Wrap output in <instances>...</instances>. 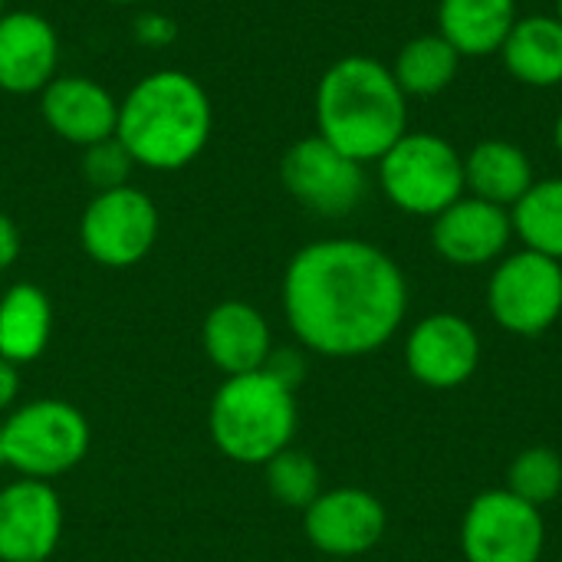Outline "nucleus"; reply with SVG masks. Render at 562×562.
Here are the masks:
<instances>
[{
	"label": "nucleus",
	"instance_id": "obj_1",
	"mask_svg": "<svg viewBox=\"0 0 562 562\" xmlns=\"http://www.w3.org/2000/svg\"><path fill=\"white\" fill-rule=\"evenodd\" d=\"M280 300L290 333L306 352L359 359L398 333L408 310V283L382 247L329 237L290 257Z\"/></svg>",
	"mask_w": 562,
	"mask_h": 562
},
{
	"label": "nucleus",
	"instance_id": "obj_2",
	"mask_svg": "<svg viewBox=\"0 0 562 562\" xmlns=\"http://www.w3.org/2000/svg\"><path fill=\"white\" fill-rule=\"evenodd\" d=\"M214 109L207 89L184 69L145 72L122 99L115 138L148 171H181L207 148Z\"/></svg>",
	"mask_w": 562,
	"mask_h": 562
},
{
	"label": "nucleus",
	"instance_id": "obj_3",
	"mask_svg": "<svg viewBox=\"0 0 562 562\" xmlns=\"http://www.w3.org/2000/svg\"><path fill=\"white\" fill-rule=\"evenodd\" d=\"M408 132V95L372 56L336 59L316 86V135L359 165L379 161Z\"/></svg>",
	"mask_w": 562,
	"mask_h": 562
},
{
	"label": "nucleus",
	"instance_id": "obj_4",
	"mask_svg": "<svg viewBox=\"0 0 562 562\" xmlns=\"http://www.w3.org/2000/svg\"><path fill=\"white\" fill-rule=\"evenodd\" d=\"M296 422V392L263 369L224 379L207 405V435L214 448L244 468H263L286 451Z\"/></svg>",
	"mask_w": 562,
	"mask_h": 562
},
{
	"label": "nucleus",
	"instance_id": "obj_5",
	"mask_svg": "<svg viewBox=\"0 0 562 562\" xmlns=\"http://www.w3.org/2000/svg\"><path fill=\"white\" fill-rule=\"evenodd\" d=\"M0 435L7 471L46 484L76 471L92 445L89 418L66 398L20 402L10 415H3Z\"/></svg>",
	"mask_w": 562,
	"mask_h": 562
},
{
	"label": "nucleus",
	"instance_id": "obj_6",
	"mask_svg": "<svg viewBox=\"0 0 562 562\" xmlns=\"http://www.w3.org/2000/svg\"><path fill=\"white\" fill-rule=\"evenodd\" d=\"M379 178L385 198L415 217H438L464 198V158L431 132H405L379 158Z\"/></svg>",
	"mask_w": 562,
	"mask_h": 562
},
{
	"label": "nucleus",
	"instance_id": "obj_7",
	"mask_svg": "<svg viewBox=\"0 0 562 562\" xmlns=\"http://www.w3.org/2000/svg\"><path fill=\"white\" fill-rule=\"evenodd\" d=\"M161 217L148 191L125 184L95 191L79 217V244L99 267L125 270L142 263L158 244Z\"/></svg>",
	"mask_w": 562,
	"mask_h": 562
},
{
	"label": "nucleus",
	"instance_id": "obj_8",
	"mask_svg": "<svg viewBox=\"0 0 562 562\" xmlns=\"http://www.w3.org/2000/svg\"><path fill=\"white\" fill-rule=\"evenodd\" d=\"M494 319L514 336H540L562 313V263L537 250L504 257L487 283Z\"/></svg>",
	"mask_w": 562,
	"mask_h": 562
},
{
	"label": "nucleus",
	"instance_id": "obj_9",
	"mask_svg": "<svg viewBox=\"0 0 562 562\" xmlns=\"http://www.w3.org/2000/svg\"><path fill=\"white\" fill-rule=\"evenodd\" d=\"M280 181L296 204L319 217H346L366 198V165L352 161L319 135L293 142L280 158Z\"/></svg>",
	"mask_w": 562,
	"mask_h": 562
},
{
	"label": "nucleus",
	"instance_id": "obj_10",
	"mask_svg": "<svg viewBox=\"0 0 562 562\" xmlns=\"http://www.w3.org/2000/svg\"><path fill=\"white\" fill-rule=\"evenodd\" d=\"M543 537L540 507L510 491L474 497L461 524V550L468 562H540Z\"/></svg>",
	"mask_w": 562,
	"mask_h": 562
},
{
	"label": "nucleus",
	"instance_id": "obj_11",
	"mask_svg": "<svg viewBox=\"0 0 562 562\" xmlns=\"http://www.w3.org/2000/svg\"><path fill=\"white\" fill-rule=\"evenodd\" d=\"M63 527L66 510L53 484L13 477L0 487V562H49Z\"/></svg>",
	"mask_w": 562,
	"mask_h": 562
},
{
	"label": "nucleus",
	"instance_id": "obj_12",
	"mask_svg": "<svg viewBox=\"0 0 562 562\" xmlns=\"http://www.w3.org/2000/svg\"><path fill=\"white\" fill-rule=\"evenodd\" d=\"M303 533L326 557H362L385 533V507L362 487H333L303 510Z\"/></svg>",
	"mask_w": 562,
	"mask_h": 562
},
{
	"label": "nucleus",
	"instance_id": "obj_13",
	"mask_svg": "<svg viewBox=\"0 0 562 562\" xmlns=\"http://www.w3.org/2000/svg\"><path fill=\"white\" fill-rule=\"evenodd\" d=\"M405 362L422 385L458 389L481 362V339L468 319L454 313H435L408 333Z\"/></svg>",
	"mask_w": 562,
	"mask_h": 562
},
{
	"label": "nucleus",
	"instance_id": "obj_14",
	"mask_svg": "<svg viewBox=\"0 0 562 562\" xmlns=\"http://www.w3.org/2000/svg\"><path fill=\"white\" fill-rule=\"evenodd\" d=\"M56 26L36 10H7L0 16V89L10 95H40L59 72Z\"/></svg>",
	"mask_w": 562,
	"mask_h": 562
},
{
	"label": "nucleus",
	"instance_id": "obj_15",
	"mask_svg": "<svg viewBox=\"0 0 562 562\" xmlns=\"http://www.w3.org/2000/svg\"><path fill=\"white\" fill-rule=\"evenodd\" d=\"M40 115L56 138L86 148L115 135L119 99L92 76L69 72L56 76L40 92Z\"/></svg>",
	"mask_w": 562,
	"mask_h": 562
},
{
	"label": "nucleus",
	"instance_id": "obj_16",
	"mask_svg": "<svg viewBox=\"0 0 562 562\" xmlns=\"http://www.w3.org/2000/svg\"><path fill=\"white\" fill-rule=\"evenodd\" d=\"M510 211L474 194H464L451 207H445L431 227L435 250L454 267H484L497 260L510 247Z\"/></svg>",
	"mask_w": 562,
	"mask_h": 562
},
{
	"label": "nucleus",
	"instance_id": "obj_17",
	"mask_svg": "<svg viewBox=\"0 0 562 562\" xmlns=\"http://www.w3.org/2000/svg\"><path fill=\"white\" fill-rule=\"evenodd\" d=\"M201 349L224 379L247 375L267 366L273 352V329L254 303L221 300L201 323Z\"/></svg>",
	"mask_w": 562,
	"mask_h": 562
},
{
	"label": "nucleus",
	"instance_id": "obj_18",
	"mask_svg": "<svg viewBox=\"0 0 562 562\" xmlns=\"http://www.w3.org/2000/svg\"><path fill=\"white\" fill-rule=\"evenodd\" d=\"M507 72L533 89H553L562 82V20L557 13L517 16L501 46Z\"/></svg>",
	"mask_w": 562,
	"mask_h": 562
},
{
	"label": "nucleus",
	"instance_id": "obj_19",
	"mask_svg": "<svg viewBox=\"0 0 562 562\" xmlns=\"http://www.w3.org/2000/svg\"><path fill=\"white\" fill-rule=\"evenodd\" d=\"M53 339V300L36 283H13L0 296V359L13 366L36 362Z\"/></svg>",
	"mask_w": 562,
	"mask_h": 562
},
{
	"label": "nucleus",
	"instance_id": "obj_20",
	"mask_svg": "<svg viewBox=\"0 0 562 562\" xmlns=\"http://www.w3.org/2000/svg\"><path fill=\"white\" fill-rule=\"evenodd\" d=\"M533 165L530 155L504 138L477 142L464 155V191L497 207H514L533 188Z\"/></svg>",
	"mask_w": 562,
	"mask_h": 562
},
{
	"label": "nucleus",
	"instance_id": "obj_21",
	"mask_svg": "<svg viewBox=\"0 0 562 562\" xmlns=\"http://www.w3.org/2000/svg\"><path fill=\"white\" fill-rule=\"evenodd\" d=\"M517 23V0H441L438 33L461 53V59H481L501 53L507 33Z\"/></svg>",
	"mask_w": 562,
	"mask_h": 562
},
{
	"label": "nucleus",
	"instance_id": "obj_22",
	"mask_svg": "<svg viewBox=\"0 0 562 562\" xmlns=\"http://www.w3.org/2000/svg\"><path fill=\"white\" fill-rule=\"evenodd\" d=\"M458 69L461 53L441 33H422L408 40L392 63V76L405 95H438L458 79Z\"/></svg>",
	"mask_w": 562,
	"mask_h": 562
},
{
	"label": "nucleus",
	"instance_id": "obj_23",
	"mask_svg": "<svg viewBox=\"0 0 562 562\" xmlns=\"http://www.w3.org/2000/svg\"><path fill=\"white\" fill-rule=\"evenodd\" d=\"M510 221L527 250L562 263V178L533 181V188L510 207Z\"/></svg>",
	"mask_w": 562,
	"mask_h": 562
},
{
	"label": "nucleus",
	"instance_id": "obj_24",
	"mask_svg": "<svg viewBox=\"0 0 562 562\" xmlns=\"http://www.w3.org/2000/svg\"><path fill=\"white\" fill-rule=\"evenodd\" d=\"M263 474H267L270 497L290 510H306L323 494V477L316 461L306 451H296L293 445L277 458H270L263 464Z\"/></svg>",
	"mask_w": 562,
	"mask_h": 562
},
{
	"label": "nucleus",
	"instance_id": "obj_25",
	"mask_svg": "<svg viewBox=\"0 0 562 562\" xmlns=\"http://www.w3.org/2000/svg\"><path fill=\"white\" fill-rule=\"evenodd\" d=\"M507 491L533 507L550 504L562 491V458L553 448H527L507 471Z\"/></svg>",
	"mask_w": 562,
	"mask_h": 562
},
{
	"label": "nucleus",
	"instance_id": "obj_26",
	"mask_svg": "<svg viewBox=\"0 0 562 562\" xmlns=\"http://www.w3.org/2000/svg\"><path fill=\"white\" fill-rule=\"evenodd\" d=\"M135 168L138 165L132 161L128 148L115 135L82 148V178L92 184V191H112L132 184Z\"/></svg>",
	"mask_w": 562,
	"mask_h": 562
},
{
	"label": "nucleus",
	"instance_id": "obj_27",
	"mask_svg": "<svg viewBox=\"0 0 562 562\" xmlns=\"http://www.w3.org/2000/svg\"><path fill=\"white\" fill-rule=\"evenodd\" d=\"M132 36H135V43H142L148 49H165L178 40V23L168 13L145 10L132 20Z\"/></svg>",
	"mask_w": 562,
	"mask_h": 562
},
{
	"label": "nucleus",
	"instance_id": "obj_28",
	"mask_svg": "<svg viewBox=\"0 0 562 562\" xmlns=\"http://www.w3.org/2000/svg\"><path fill=\"white\" fill-rule=\"evenodd\" d=\"M263 372H270L277 382H283L286 389L296 392V385L303 382L306 375V359H303V349H293V346H273Z\"/></svg>",
	"mask_w": 562,
	"mask_h": 562
},
{
	"label": "nucleus",
	"instance_id": "obj_29",
	"mask_svg": "<svg viewBox=\"0 0 562 562\" xmlns=\"http://www.w3.org/2000/svg\"><path fill=\"white\" fill-rule=\"evenodd\" d=\"M23 240H20V227L13 224L10 214L0 211V273H7L16 260H20Z\"/></svg>",
	"mask_w": 562,
	"mask_h": 562
},
{
	"label": "nucleus",
	"instance_id": "obj_30",
	"mask_svg": "<svg viewBox=\"0 0 562 562\" xmlns=\"http://www.w3.org/2000/svg\"><path fill=\"white\" fill-rule=\"evenodd\" d=\"M20 405V366L0 359V418Z\"/></svg>",
	"mask_w": 562,
	"mask_h": 562
},
{
	"label": "nucleus",
	"instance_id": "obj_31",
	"mask_svg": "<svg viewBox=\"0 0 562 562\" xmlns=\"http://www.w3.org/2000/svg\"><path fill=\"white\" fill-rule=\"evenodd\" d=\"M553 142H557V151L562 155V112L560 119H557V125H553Z\"/></svg>",
	"mask_w": 562,
	"mask_h": 562
},
{
	"label": "nucleus",
	"instance_id": "obj_32",
	"mask_svg": "<svg viewBox=\"0 0 562 562\" xmlns=\"http://www.w3.org/2000/svg\"><path fill=\"white\" fill-rule=\"evenodd\" d=\"M0 468H7V454H3V435H0Z\"/></svg>",
	"mask_w": 562,
	"mask_h": 562
},
{
	"label": "nucleus",
	"instance_id": "obj_33",
	"mask_svg": "<svg viewBox=\"0 0 562 562\" xmlns=\"http://www.w3.org/2000/svg\"><path fill=\"white\" fill-rule=\"evenodd\" d=\"M109 3H122V7H132V3H142V0H109Z\"/></svg>",
	"mask_w": 562,
	"mask_h": 562
},
{
	"label": "nucleus",
	"instance_id": "obj_34",
	"mask_svg": "<svg viewBox=\"0 0 562 562\" xmlns=\"http://www.w3.org/2000/svg\"><path fill=\"white\" fill-rule=\"evenodd\" d=\"M7 13V0H0V16Z\"/></svg>",
	"mask_w": 562,
	"mask_h": 562
},
{
	"label": "nucleus",
	"instance_id": "obj_35",
	"mask_svg": "<svg viewBox=\"0 0 562 562\" xmlns=\"http://www.w3.org/2000/svg\"><path fill=\"white\" fill-rule=\"evenodd\" d=\"M557 16L562 20V0H557Z\"/></svg>",
	"mask_w": 562,
	"mask_h": 562
}]
</instances>
